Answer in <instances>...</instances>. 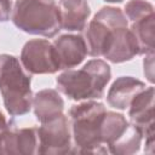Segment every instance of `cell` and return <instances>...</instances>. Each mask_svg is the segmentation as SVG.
Segmentation results:
<instances>
[{
  "label": "cell",
  "mask_w": 155,
  "mask_h": 155,
  "mask_svg": "<svg viewBox=\"0 0 155 155\" xmlns=\"http://www.w3.org/2000/svg\"><path fill=\"white\" fill-rule=\"evenodd\" d=\"M109 64L99 58L88 61L81 69H67L56 79L57 88L73 101L99 99L110 81Z\"/></svg>",
  "instance_id": "1"
},
{
  "label": "cell",
  "mask_w": 155,
  "mask_h": 155,
  "mask_svg": "<svg viewBox=\"0 0 155 155\" xmlns=\"http://www.w3.org/2000/svg\"><path fill=\"white\" fill-rule=\"evenodd\" d=\"M107 109L103 103L86 101L73 105L69 110L70 131L75 149L73 153L105 154L107 147L101 138V125Z\"/></svg>",
  "instance_id": "2"
},
{
  "label": "cell",
  "mask_w": 155,
  "mask_h": 155,
  "mask_svg": "<svg viewBox=\"0 0 155 155\" xmlns=\"http://www.w3.org/2000/svg\"><path fill=\"white\" fill-rule=\"evenodd\" d=\"M31 76L12 54H0V93L11 116L24 115L33 105Z\"/></svg>",
  "instance_id": "3"
},
{
  "label": "cell",
  "mask_w": 155,
  "mask_h": 155,
  "mask_svg": "<svg viewBox=\"0 0 155 155\" xmlns=\"http://www.w3.org/2000/svg\"><path fill=\"white\" fill-rule=\"evenodd\" d=\"M11 18L19 30L31 35L53 38L62 29L59 6L54 0H17Z\"/></svg>",
  "instance_id": "4"
},
{
  "label": "cell",
  "mask_w": 155,
  "mask_h": 155,
  "mask_svg": "<svg viewBox=\"0 0 155 155\" xmlns=\"http://www.w3.org/2000/svg\"><path fill=\"white\" fill-rule=\"evenodd\" d=\"M120 27H128V19L124 11L113 6L102 7L94 15L85 33L87 54L101 57L110 33Z\"/></svg>",
  "instance_id": "5"
},
{
  "label": "cell",
  "mask_w": 155,
  "mask_h": 155,
  "mask_svg": "<svg viewBox=\"0 0 155 155\" xmlns=\"http://www.w3.org/2000/svg\"><path fill=\"white\" fill-rule=\"evenodd\" d=\"M38 154L62 155L73 153L70 124L64 114L42 122L38 128Z\"/></svg>",
  "instance_id": "6"
},
{
  "label": "cell",
  "mask_w": 155,
  "mask_h": 155,
  "mask_svg": "<svg viewBox=\"0 0 155 155\" xmlns=\"http://www.w3.org/2000/svg\"><path fill=\"white\" fill-rule=\"evenodd\" d=\"M19 59L29 74H54L59 70L53 44L45 39L27 41Z\"/></svg>",
  "instance_id": "7"
},
{
  "label": "cell",
  "mask_w": 155,
  "mask_h": 155,
  "mask_svg": "<svg viewBox=\"0 0 155 155\" xmlns=\"http://www.w3.org/2000/svg\"><path fill=\"white\" fill-rule=\"evenodd\" d=\"M154 97L155 90L153 86L145 87L132 99L128 107V116L145 138L147 153H154Z\"/></svg>",
  "instance_id": "8"
},
{
  "label": "cell",
  "mask_w": 155,
  "mask_h": 155,
  "mask_svg": "<svg viewBox=\"0 0 155 155\" xmlns=\"http://www.w3.org/2000/svg\"><path fill=\"white\" fill-rule=\"evenodd\" d=\"M38 128H11L10 126L0 133V154L5 155H31L38 154Z\"/></svg>",
  "instance_id": "9"
},
{
  "label": "cell",
  "mask_w": 155,
  "mask_h": 155,
  "mask_svg": "<svg viewBox=\"0 0 155 155\" xmlns=\"http://www.w3.org/2000/svg\"><path fill=\"white\" fill-rule=\"evenodd\" d=\"M138 54V45L132 31L128 27H120L110 33L102 57L111 63H124Z\"/></svg>",
  "instance_id": "10"
},
{
  "label": "cell",
  "mask_w": 155,
  "mask_h": 155,
  "mask_svg": "<svg viewBox=\"0 0 155 155\" xmlns=\"http://www.w3.org/2000/svg\"><path fill=\"white\" fill-rule=\"evenodd\" d=\"M59 70L71 69L82 63L87 56L85 39L76 34H64L53 41Z\"/></svg>",
  "instance_id": "11"
},
{
  "label": "cell",
  "mask_w": 155,
  "mask_h": 155,
  "mask_svg": "<svg viewBox=\"0 0 155 155\" xmlns=\"http://www.w3.org/2000/svg\"><path fill=\"white\" fill-rule=\"evenodd\" d=\"M145 84L132 76L117 78L107 93V102L111 108L119 110L128 109L132 99L145 88Z\"/></svg>",
  "instance_id": "12"
},
{
  "label": "cell",
  "mask_w": 155,
  "mask_h": 155,
  "mask_svg": "<svg viewBox=\"0 0 155 155\" xmlns=\"http://www.w3.org/2000/svg\"><path fill=\"white\" fill-rule=\"evenodd\" d=\"M59 13L62 29L81 31L86 27L91 10L87 0H61Z\"/></svg>",
  "instance_id": "13"
},
{
  "label": "cell",
  "mask_w": 155,
  "mask_h": 155,
  "mask_svg": "<svg viewBox=\"0 0 155 155\" xmlns=\"http://www.w3.org/2000/svg\"><path fill=\"white\" fill-rule=\"evenodd\" d=\"M33 109L36 120L46 122L63 114L64 101L53 88H45L33 96Z\"/></svg>",
  "instance_id": "14"
},
{
  "label": "cell",
  "mask_w": 155,
  "mask_h": 155,
  "mask_svg": "<svg viewBox=\"0 0 155 155\" xmlns=\"http://www.w3.org/2000/svg\"><path fill=\"white\" fill-rule=\"evenodd\" d=\"M128 126L130 121L122 114L115 111H105L101 125V138L107 149L125 133Z\"/></svg>",
  "instance_id": "15"
},
{
  "label": "cell",
  "mask_w": 155,
  "mask_h": 155,
  "mask_svg": "<svg viewBox=\"0 0 155 155\" xmlns=\"http://www.w3.org/2000/svg\"><path fill=\"white\" fill-rule=\"evenodd\" d=\"M154 15L134 21L131 24L132 31L139 50V54L154 52Z\"/></svg>",
  "instance_id": "16"
},
{
  "label": "cell",
  "mask_w": 155,
  "mask_h": 155,
  "mask_svg": "<svg viewBox=\"0 0 155 155\" xmlns=\"http://www.w3.org/2000/svg\"><path fill=\"white\" fill-rule=\"evenodd\" d=\"M142 139H143V136L139 128L132 122H130V126L125 131V133L108 147V151L111 154H116V155L136 154L140 149Z\"/></svg>",
  "instance_id": "17"
},
{
  "label": "cell",
  "mask_w": 155,
  "mask_h": 155,
  "mask_svg": "<svg viewBox=\"0 0 155 155\" xmlns=\"http://www.w3.org/2000/svg\"><path fill=\"white\" fill-rule=\"evenodd\" d=\"M125 16L131 22L154 15V6L145 0H130L125 5Z\"/></svg>",
  "instance_id": "18"
},
{
  "label": "cell",
  "mask_w": 155,
  "mask_h": 155,
  "mask_svg": "<svg viewBox=\"0 0 155 155\" xmlns=\"http://www.w3.org/2000/svg\"><path fill=\"white\" fill-rule=\"evenodd\" d=\"M154 52L147 53L144 58V74L145 78L153 84L154 82Z\"/></svg>",
  "instance_id": "19"
},
{
  "label": "cell",
  "mask_w": 155,
  "mask_h": 155,
  "mask_svg": "<svg viewBox=\"0 0 155 155\" xmlns=\"http://www.w3.org/2000/svg\"><path fill=\"white\" fill-rule=\"evenodd\" d=\"M12 13L11 0H0V22H7Z\"/></svg>",
  "instance_id": "20"
},
{
  "label": "cell",
  "mask_w": 155,
  "mask_h": 155,
  "mask_svg": "<svg viewBox=\"0 0 155 155\" xmlns=\"http://www.w3.org/2000/svg\"><path fill=\"white\" fill-rule=\"evenodd\" d=\"M7 127H8V124H7V121H6L5 116H4V114L0 111V133H1L2 131H5Z\"/></svg>",
  "instance_id": "21"
},
{
  "label": "cell",
  "mask_w": 155,
  "mask_h": 155,
  "mask_svg": "<svg viewBox=\"0 0 155 155\" xmlns=\"http://www.w3.org/2000/svg\"><path fill=\"white\" fill-rule=\"evenodd\" d=\"M105 2H121V1H124V0H104Z\"/></svg>",
  "instance_id": "22"
}]
</instances>
